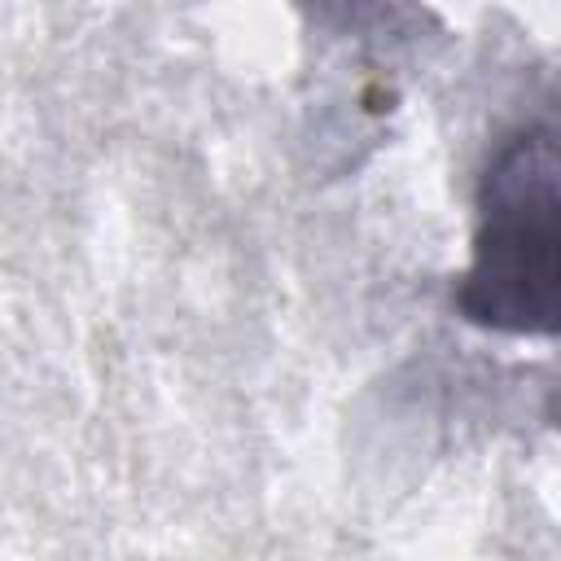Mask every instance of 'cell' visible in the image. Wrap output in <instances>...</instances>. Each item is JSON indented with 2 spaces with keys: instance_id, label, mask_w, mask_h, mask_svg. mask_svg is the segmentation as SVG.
<instances>
[{
  "instance_id": "1",
  "label": "cell",
  "mask_w": 561,
  "mask_h": 561,
  "mask_svg": "<svg viewBox=\"0 0 561 561\" xmlns=\"http://www.w3.org/2000/svg\"><path fill=\"white\" fill-rule=\"evenodd\" d=\"M456 311L491 333H557V131L522 127L500 145L478 184L469 267Z\"/></svg>"
}]
</instances>
